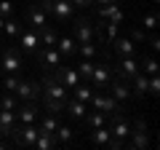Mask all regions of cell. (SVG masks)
<instances>
[{"instance_id":"1","label":"cell","mask_w":160,"mask_h":150,"mask_svg":"<svg viewBox=\"0 0 160 150\" xmlns=\"http://www.w3.org/2000/svg\"><path fill=\"white\" fill-rule=\"evenodd\" d=\"M40 6L46 8V11L51 13V16L56 19L59 24H67V22H72L75 6L69 3V0H40Z\"/></svg>"},{"instance_id":"2","label":"cell","mask_w":160,"mask_h":150,"mask_svg":"<svg viewBox=\"0 0 160 150\" xmlns=\"http://www.w3.org/2000/svg\"><path fill=\"white\" fill-rule=\"evenodd\" d=\"M38 134H40V131H38L35 123H19V121H16L11 137H13V145H16V147H35Z\"/></svg>"},{"instance_id":"3","label":"cell","mask_w":160,"mask_h":150,"mask_svg":"<svg viewBox=\"0 0 160 150\" xmlns=\"http://www.w3.org/2000/svg\"><path fill=\"white\" fill-rule=\"evenodd\" d=\"M88 104H91L93 110H102V113H107V115H112V113L123 110V104H120L118 99L112 97V94H107V91H93V97L88 99Z\"/></svg>"},{"instance_id":"4","label":"cell","mask_w":160,"mask_h":150,"mask_svg":"<svg viewBox=\"0 0 160 150\" xmlns=\"http://www.w3.org/2000/svg\"><path fill=\"white\" fill-rule=\"evenodd\" d=\"M24 22H27V27H32V29H43V27H48V11L40 3H32V6H27V11H24Z\"/></svg>"},{"instance_id":"5","label":"cell","mask_w":160,"mask_h":150,"mask_svg":"<svg viewBox=\"0 0 160 150\" xmlns=\"http://www.w3.org/2000/svg\"><path fill=\"white\" fill-rule=\"evenodd\" d=\"M35 56H38L40 67L46 70V72H53V70L62 64V54H59L56 46H43V48H38V51H35Z\"/></svg>"},{"instance_id":"6","label":"cell","mask_w":160,"mask_h":150,"mask_svg":"<svg viewBox=\"0 0 160 150\" xmlns=\"http://www.w3.org/2000/svg\"><path fill=\"white\" fill-rule=\"evenodd\" d=\"M24 64H22V54H19L16 46H6L0 51V70L3 72H19Z\"/></svg>"},{"instance_id":"7","label":"cell","mask_w":160,"mask_h":150,"mask_svg":"<svg viewBox=\"0 0 160 150\" xmlns=\"http://www.w3.org/2000/svg\"><path fill=\"white\" fill-rule=\"evenodd\" d=\"M107 94H112L115 99H118L120 104H126L128 99H133V91H131V81H126V78H112L109 81V86L104 88Z\"/></svg>"},{"instance_id":"8","label":"cell","mask_w":160,"mask_h":150,"mask_svg":"<svg viewBox=\"0 0 160 150\" xmlns=\"http://www.w3.org/2000/svg\"><path fill=\"white\" fill-rule=\"evenodd\" d=\"M115 78L112 72V64H93V72H91V86L96 88V91H104V88L109 86V81Z\"/></svg>"},{"instance_id":"9","label":"cell","mask_w":160,"mask_h":150,"mask_svg":"<svg viewBox=\"0 0 160 150\" xmlns=\"http://www.w3.org/2000/svg\"><path fill=\"white\" fill-rule=\"evenodd\" d=\"M93 35L99 38V43H102V46H109V43L120 35V24L102 19V24H93Z\"/></svg>"},{"instance_id":"10","label":"cell","mask_w":160,"mask_h":150,"mask_svg":"<svg viewBox=\"0 0 160 150\" xmlns=\"http://www.w3.org/2000/svg\"><path fill=\"white\" fill-rule=\"evenodd\" d=\"M112 72L118 75V78H126V81H131L133 75L139 72V56H120V62L112 67Z\"/></svg>"},{"instance_id":"11","label":"cell","mask_w":160,"mask_h":150,"mask_svg":"<svg viewBox=\"0 0 160 150\" xmlns=\"http://www.w3.org/2000/svg\"><path fill=\"white\" fill-rule=\"evenodd\" d=\"M16 94L19 99H22V102H38L40 99V94H43V86H40L38 81H22L16 86Z\"/></svg>"},{"instance_id":"12","label":"cell","mask_w":160,"mask_h":150,"mask_svg":"<svg viewBox=\"0 0 160 150\" xmlns=\"http://www.w3.org/2000/svg\"><path fill=\"white\" fill-rule=\"evenodd\" d=\"M72 38H75V43H88V40H93V22H91V19H86V16L75 19V24H72Z\"/></svg>"},{"instance_id":"13","label":"cell","mask_w":160,"mask_h":150,"mask_svg":"<svg viewBox=\"0 0 160 150\" xmlns=\"http://www.w3.org/2000/svg\"><path fill=\"white\" fill-rule=\"evenodd\" d=\"M40 86H43V94H40V97H48V99H67V88H64L62 83L53 78V75H46V78L40 81Z\"/></svg>"},{"instance_id":"14","label":"cell","mask_w":160,"mask_h":150,"mask_svg":"<svg viewBox=\"0 0 160 150\" xmlns=\"http://www.w3.org/2000/svg\"><path fill=\"white\" fill-rule=\"evenodd\" d=\"M16 38H19V48H22V51H27V54H35V51H38V46H40L38 29H32V27H22V32H19Z\"/></svg>"},{"instance_id":"15","label":"cell","mask_w":160,"mask_h":150,"mask_svg":"<svg viewBox=\"0 0 160 150\" xmlns=\"http://www.w3.org/2000/svg\"><path fill=\"white\" fill-rule=\"evenodd\" d=\"M53 78H56V81L62 83V86L67 88V91H69V88H75V86L80 83L78 70H75V67H64V64H59V67L53 70Z\"/></svg>"},{"instance_id":"16","label":"cell","mask_w":160,"mask_h":150,"mask_svg":"<svg viewBox=\"0 0 160 150\" xmlns=\"http://www.w3.org/2000/svg\"><path fill=\"white\" fill-rule=\"evenodd\" d=\"M38 115H40V110L35 102H24L16 107V121L19 123H38Z\"/></svg>"},{"instance_id":"17","label":"cell","mask_w":160,"mask_h":150,"mask_svg":"<svg viewBox=\"0 0 160 150\" xmlns=\"http://www.w3.org/2000/svg\"><path fill=\"white\" fill-rule=\"evenodd\" d=\"M99 19H107V22L123 24V19H126V13L120 11L118 0H115V3H107V6H99Z\"/></svg>"},{"instance_id":"18","label":"cell","mask_w":160,"mask_h":150,"mask_svg":"<svg viewBox=\"0 0 160 150\" xmlns=\"http://www.w3.org/2000/svg\"><path fill=\"white\" fill-rule=\"evenodd\" d=\"M64 113H69L75 121H83V118H86V113H88V102H83V99H67Z\"/></svg>"},{"instance_id":"19","label":"cell","mask_w":160,"mask_h":150,"mask_svg":"<svg viewBox=\"0 0 160 150\" xmlns=\"http://www.w3.org/2000/svg\"><path fill=\"white\" fill-rule=\"evenodd\" d=\"M112 51L118 54V56H131V54H136V43L131 40V38H115L112 40Z\"/></svg>"},{"instance_id":"20","label":"cell","mask_w":160,"mask_h":150,"mask_svg":"<svg viewBox=\"0 0 160 150\" xmlns=\"http://www.w3.org/2000/svg\"><path fill=\"white\" fill-rule=\"evenodd\" d=\"M131 91H133V97H147V91H149V75H144V72H136L131 78Z\"/></svg>"},{"instance_id":"21","label":"cell","mask_w":160,"mask_h":150,"mask_svg":"<svg viewBox=\"0 0 160 150\" xmlns=\"http://www.w3.org/2000/svg\"><path fill=\"white\" fill-rule=\"evenodd\" d=\"M16 126V113L13 110H0V137H11Z\"/></svg>"},{"instance_id":"22","label":"cell","mask_w":160,"mask_h":150,"mask_svg":"<svg viewBox=\"0 0 160 150\" xmlns=\"http://www.w3.org/2000/svg\"><path fill=\"white\" fill-rule=\"evenodd\" d=\"M56 46H59V54H62V56H75V54H78V43H75V38H69V35L56 38Z\"/></svg>"},{"instance_id":"23","label":"cell","mask_w":160,"mask_h":150,"mask_svg":"<svg viewBox=\"0 0 160 150\" xmlns=\"http://www.w3.org/2000/svg\"><path fill=\"white\" fill-rule=\"evenodd\" d=\"M93 110V107H91ZM107 113H102V110H93V113H86V126L88 129H99V126H107Z\"/></svg>"},{"instance_id":"24","label":"cell","mask_w":160,"mask_h":150,"mask_svg":"<svg viewBox=\"0 0 160 150\" xmlns=\"http://www.w3.org/2000/svg\"><path fill=\"white\" fill-rule=\"evenodd\" d=\"M40 99H43L46 113H51V115H64V104H67V99H48V97H40Z\"/></svg>"},{"instance_id":"25","label":"cell","mask_w":160,"mask_h":150,"mask_svg":"<svg viewBox=\"0 0 160 150\" xmlns=\"http://www.w3.org/2000/svg\"><path fill=\"white\" fill-rule=\"evenodd\" d=\"M56 129H59V118L51 115V113H46V115L40 118V123H38V131H43V134H53Z\"/></svg>"},{"instance_id":"26","label":"cell","mask_w":160,"mask_h":150,"mask_svg":"<svg viewBox=\"0 0 160 150\" xmlns=\"http://www.w3.org/2000/svg\"><path fill=\"white\" fill-rule=\"evenodd\" d=\"M78 54L83 59H96V56H102V51H99V46L93 40H88V43H78Z\"/></svg>"},{"instance_id":"27","label":"cell","mask_w":160,"mask_h":150,"mask_svg":"<svg viewBox=\"0 0 160 150\" xmlns=\"http://www.w3.org/2000/svg\"><path fill=\"white\" fill-rule=\"evenodd\" d=\"M22 32V22H19L16 16H11V19H6V22H3V35H6V38H16V35Z\"/></svg>"},{"instance_id":"28","label":"cell","mask_w":160,"mask_h":150,"mask_svg":"<svg viewBox=\"0 0 160 150\" xmlns=\"http://www.w3.org/2000/svg\"><path fill=\"white\" fill-rule=\"evenodd\" d=\"M112 139V134H109V129L99 126V129H91V142L93 145H102V147H107V142Z\"/></svg>"},{"instance_id":"29","label":"cell","mask_w":160,"mask_h":150,"mask_svg":"<svg viewBox=\"0 0 160 150\" xmlns=\"http://www.w3.org/2000/svg\"><path fill=\"white\" fill-rule=\"evenodd\" d=\"M69 91L75 94V99H83V102H88V99L93 97V91H96V88H93L91 83H78V86L69 88Z\"/></svg>"},{"instance_id":"30","label":"cell","mask_w":160,"mask_h":150,"mask_svg":"<svg viewBox=\"0 0 160 150\" xmlns=\"http://www.w3.org/2000/svg\"><path fill=\"white\" fill-rule=\"evenodd\" d=\"M35 147L38 150H53V147H59V145H56V137H53V134H43L40 131L38 139H35Z\"/></svg>"},{"instance_id":"31","label":"cell","mask_w":160,"mask_h":150,"mask_svg":"<svg viewBox=\"0 0 160 150\" xmlns=\"http://www.w3.org/2000/svg\"><path fill=\"white\" fill-rule=\"evenodd\" d=\"M38 38H40V46H56V38H59V35H56V29L48 24V27H43L38 32Z\"/></svg>"},{"instance_id":"32","label":"cell","mask_w":160,"mask_h":150,"mask_svg":"<svg viewBox=\"0 0 160 150\" xmlns=\"http://www.w3.org/2000/svg\"><path fill=\"white\" fill-rule=\"evenodd\" d=\"M53 137H56V145H69L75 139V131L69 126H62V123H59V129L53 131Z\"/></svg>"},{"instance_id":"33","label":"cell","mask_w":160,"mask_h":150,"mask_svg":"<svg viewBox=\"0 0 160 150\" xmlns=\"http://www.w3.org/2000/svg\"><path fill=\"white\" fill-rule=\"evenodd\" d=\"M19 83H22V78H19V72H6V78H3V81H0V88H3V91H16V86Z\"/></svg>"},{"instance_id":"34","label":"cell","mask_w":160,"mask_h":150,"mask_svg":"<svg viewBox=\"0 0 160 150\" xmlns=\"http://www.w3.org/2000/svg\"><path fill=\"white\" fill-rule=\"evenodd\" d=\"M139 72H144V75H155V72H158V62H155V56H142V59H139Z\"/></svg>"},{"instance_id":"35","label":"cell","mask_w":160,"mask_h":150,"mask_svg":"<svg viewBox=\"0 0 160 150\" xmlns=\"http://www.w3.org/2000/svg\"><path fill=\"white\" fill-rule=\"evenodd\" d=\"M16 107H19V97L16 94L6 91L3 97H0V110H13V113H16Z\"/></svg>"},{"instance_id":"36","label":"cell","mask_w":160,"mask_h":150,"mask_svg":"<svg viewBox=\"0 0 160 150\" xmlns=\"http://www.w3.org/2000/svg\"><path fill=\"white\" fill-rule=\"evenodd\" d=\"M75 70H78L80 78H91V72H93V59H83V62H80Z\"/></svg>"},{"instance_id":"37","label":"cell","mask_w":160,"mask_h":150,"mask_svg":"<svg viewBox=\"0 0 160 150\" xmlns=\"http://www.w3.org/2000/svg\"><path fill=\"white\" fill-rule=\"evenodd\" d=\"M0 16H3V19L16 16V11H13V3H11V0H0Z\"/></svg>"},{"instance_id":"38","label":"cell","mask_w":160,"mask_h":150,"mask_svg":"<svg viewBox=\"0 0 160 150\" xmlns=\"http://www.w3.org/2000/svg\"><path fill=\"white\" fill-rule=\"evenodd\" d=\"M142 24H144V29H155L158 27V11H149L147 16L142 19Z\"/></svg>"},{"instance_id":"39","label":"cell","mask_w":160,"mask_h":150,"mask_svg":"<svg viewBox=\"0 0 160 150\" xmlns=\"http://www.w3.org/2000/svg\"><path fill=\"white\" fill-rule=\"evenodd\" d=\"M158 91H160V81H158V72H155V75H149V91L147 94H152V97H155Z\"/></svg>"},{"instance_id":"40","label":"cell","mask_w":160,"mask_h":150,"mask_svg":"<svg viewBox=\"0 0 160 150\" xmlns=\"http://www.w3.org/2000/svg\"><path fill=\"white\" fill-rule=\"evenodd\" d=\"M131 131H139V134L147 131V123H144V118H136V121L131 123Z\"/></svg>"},{"instance_id":"41","label":"cell","mask_w":160,"mask_h":150,"mask_svg":"<svg viewBox=\"0 0 160 150\" xmlns=\"http://www.w3.org/2000/svg\"><path fill=\"white\" fill-rule=\"evenodd\" d=\"M131 40L133 43H144V29H133V32H131Z\"/></svg>"},{"instance_id":"42","label":"cell","mask_w":160,"mask_h":150,"mask_svg":"<svg viewBox=\"0 0 160 150\" xmlns=\"http://www.w3.org/2000/svg\"><path fill=\"white\" fill-rule=\"evenodd\" d=\"M69 3H72V6H80V8H88L93 0H69Z\"/></svg>"},{"instance_id":"43","label":"cell","mask_w":160,"mask_h":150,"mask_svg":"<svg viewBox=\"0 0 160 150\" xmlns=\"http://www.w3.org/2000/svg\"><path fill=\"white\" fill-rule=\"evenodd\" d=\"M149 48H152V51H158V48H160V40H158V35H152V38H149Z\"/></svg>"},{"instance_id":"44","label":"cell","mask_w":160,"mask_h":150,"mask_svg":"<svg viewBox=\"0 0 160 150\" xmlns=\"http://www.w3.org/2000/svg\"><path fill=\"white\" fill-rule=\"evenodd\" d=\"M3 22H6V19H3V16H0V35H3Z\"/></svg>"},{"instance_id":"45","label":"cell","mask_w":160,"mask_h":150,"mask_svg":"<svg viewBox=\"0 0 160 150\" xmlns=\"http://www.w3.org/2000/svg\"><path fill=\"white\" fill-rule=\"evenodd\" d=\"M3 147H6V142H0V150H3Z\"/></svg>"},{"instance_id":"46","label":"cell","mask_w":160,"mask_h":150,"mask_svg":"<svg viewBox=\"0 0 160 150\" xmlns=\"http://www.w3.org/2000/svg\"><path fill=\"white\" fill-rule=\"evenodd\" d=\"M0 46H3V43H0Z\"/></svg>"}]
</instances>
